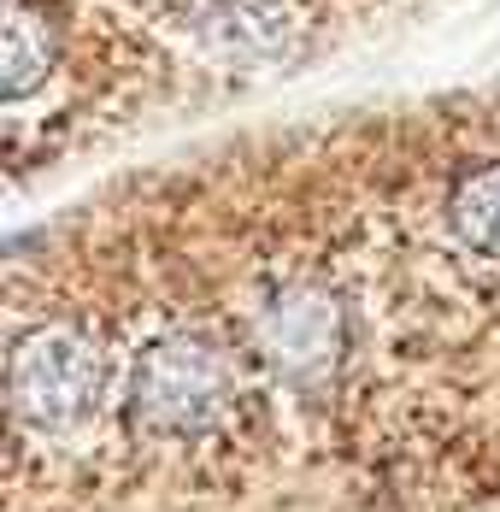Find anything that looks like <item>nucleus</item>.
Segmentation results:
<instances>
[{
	"mask_svg": "<svg viewBox=\"0 0 500 512\" xmlns=\"http://www.w3.org/2000/svg\"><path fill=\"white\" fill-rule=\"evenodd\" d=\"M106 348L83 324H36L12 342L6 395L24 436H59L106 401Z\"/></svg>",
	"mask_w": 500,
	"mask_h": 512,
	"instance_id": "7ed1b4c3",
	"label": "nucleus"
},
{
	"mask_svg": "<svg viewBox=\"0 0 500 512\" xmlns=\"http://www.w3.org/2000/svg\"><path fill=\"white\" fill-rule=\"evenodd\" d=\"M236 348L259 359L265 371L306 383V377L336 371V359H348V312L324 277L283 271V277H265L253 289Z\"/></svg>",
	"mask_w": 500,
	"mask_h": 512,
	"instance_id": "f03ea898",
	"label": "nucleus"
},
{
	"mask_svg": "<svg viewBox=\"0 0 500 512\" xmlns=\"http://www.w3.org/2000/svg\"><path fill=\"white\" fill-rule=\"evenodd\" d=\"M448 230L477 265H500V159L465 171L448 195Z\"/></svg>",
	"mask_w": 500,
	"mask_h": 512,
	"instance_id": "20e7f679",
	"label": "nucleus"
},
{
	"mask_svg": "<svg viewBox=\"0 0 500 512\" xmlns=\"http://www.w3.org/2000/svg\"><path fill=\"white\" fill-rule=\"evenodd\" d=\"M242 348L212 330H159L130 359L124 412L130 430L159 448H200L242 407Z\"/></svg>",
	"mask_w": 500,
	"mask_h": 512,
	"instance_id": "f257e3e1",
	"label": "nucleus"
},
{
	"mask_svg": "<svg viewBox=\"0 0 500 512\" xmlns=\"http://www.w3.org/2000/svg\"><path fill=\"white\" fill-rule=\"evenodd\" d=\"M53 65V30L48 12H36L30 0H6V48H0V71H6V101H30L48 83Z\"/></svg>",
	"mask_w": 500,
	"mask_h": 512,
	"instance_id": "39448f33",
	"label": "nucleus"
}]
</instances>
